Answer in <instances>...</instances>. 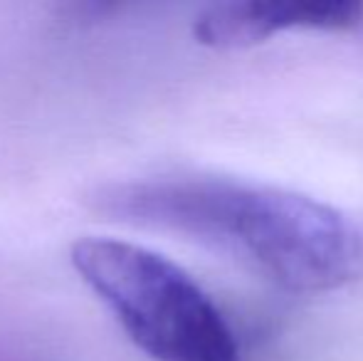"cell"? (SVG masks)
I'll use <instances>...</instances> for the list:
<instances>
[{"mask_svg": "<svg viewBox=\"0 0 363 361\" xmlns=\"http://www.w3.org/2000/svg\"><path fill=\"white\" fill-rule=\"evenodd\" d=\"M69 262L148 359L245 361L211 294L161 252L119 238L86 235L72 243Z\"/></svg>", "mask_w": 363, "mask_h": 361, "instance_id": "cell-2", "label": "cell"}, {"mask_svg": "<svg viewBox=\"0 0 363 361\" xmlns=\"http://www.w3.org/2000/svg\"><path fill=\"white\" fill-rule=\"evenodd\" d=\"M89 203L111 221L225 252L289 292H331L363 279V211L287 188L166 176L111 183Z\"/></svg>", "mask_w": 363, "mask_h": 361, "instance_id": "cell-1", "label": "cell"}, {"mask_svg": "<svg viewBox=\"0 0 363 361\" xmlns=\"http://www.w3.org/2000/svg\"><path fill=\"white\" fill-rule=\"evenodd\" d=\"M363 3H216L198 13L193 38L213 50H245L284 30H354Z\"/></svg>", "mask_w": 363, "mask_h": 361, "instance_id": "cell-3", "label": "cell"}]
</instances>
